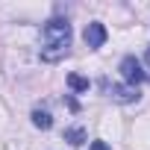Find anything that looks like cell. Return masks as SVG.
<instances>
[{
    "mask_svg": "<svg viewBox=\"0 0 150 150\" xmlns=\"http://www.w3.org/2000/svg\"><path fill=\"white\" fill-rule=\"evenodd\" d=\"M44 47H41V59L44 62H59L65 59L68 47H71V24L65 18H50L41 30Z\"/></svg>",
    "mask_w": 150,
    "mask_h": 150,
    "instance_id": "obj_1",
    "label": "cell"
},
{
    "mask_svg": "<svg viewBox=\"0 0 150 150\" xmlns=\"http://www.w3.org/2000/svg\"><path fill=\"white\" fill-rule=\"evenodd\" d=\"M118 71H121V77L129 83V88H135L138 83H144V80H147V74L141 71V62H138L135 56H124V59H121V65H118Z\"/></svg>",
    "mask_w": 150,
    "mask_h": 150,
    "instance_id": "obj_2",
    "label": "cell"
},
{
    "mask_svg": "<svg viewBox=\"0 0 150 150\" xmlns=\"http://www.w3.org/2000/svg\"><path fill=\"white\" fill-rule=\"evenodd\" d=\"M106 38H109V33H106V27H103V24H97V21H94V24H88V27H86V44H88V47H103V41H106Z\"/></svg>",
    "mask_w": 150,
    "mask_h": 150,
    "instance_id": "obj_3",
    "label": "cell"
},
{
    "mask_svg": "<svg viewBox=\"0 0 150 150\" xmlns=\"http://www.w3.org/2000/svg\"><path fill=\"white\" fill-rule=\"evenodd\" d=\"M109 97L118 100V103H135V100H138V88H129V86H109Z\"/></svg>",
    "mask_w": 150,
    "mask_h": 150,
    "instance_id": "obj_4",
    "label": "cell"
},
{
    "mask_svg": "<svg viewBox=\"0 0 150 150\" xmlns=\"http://www.w3.org/2000/svg\"><path fill=\"white\" fill-rule=\"evenodd\" d=\"M33 124H35L38 129H50V127H53V118H50V112L35 109V112H33Z\"/></svg>",
    "mask_w": 150,
    "mask_h": 150,
    "instance_id": "obj_5",
    "label": "cell"
},
{
    "mask_svg": "<svg viewBox=\"0 0 150 150\" xmlns=\"http://www.w3.org/2000/svg\"><path fill=\"white\" fill-rule=\"evenodd\" d=\"M65 141H71L74 147H80V144L86 141V129H83V127H71V129H65Z\"/></svg>",
    "mask_w": 150,
    "mask_h": 150,
    "instance_id": "obj_6",
    "label": "cell"
},
{
    "mask_svg": "<svg viewBox=\"0 0 150 150\" xmlns=\"http://www.w3.org/2000/svg\"><path fill=\"white\" fill-rule=\"evenodd\" d=\"M68 86H71L74 91H88L91 83H88L86 77H80V74H68Z\"/></svg>",
    "mask_w": 150,
    "mask_h": 150,
    "instance_id": "obj_7",
    "label": "cell"
},
{
    "mask_svg": "<svg viewBox=\"0 0 150 150\" xmlns=\"http://www.w3.org/2000/svg\"><path fill=\"white\" fill-rule=\"evenodd\" d=\"M88 150H109V144H106V141H91Z\"/></svg>",
    "mask_w": 150,
    "mask_h": 150,
    "instance_id": "obj_8",
    "label": "cell"
},
{
    "mask_svg": "<svg viewBox=\"0 0 150 150\" xmlns=\"http://www.w3.org/2000/svg\"><path fill=\"white\" fill-rule=\"evenodd\" d=\"M144 59H147V65H150V44H147V53H144Z\"/></svg>",
    "mask_w": 150,
    "mask_h": 150,
    "instance_id": "obj_9",
    "label": "cell"
}]
</instances>
